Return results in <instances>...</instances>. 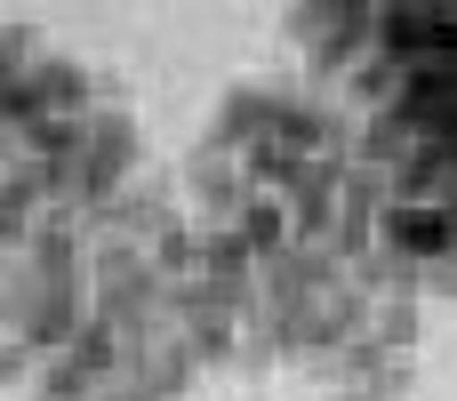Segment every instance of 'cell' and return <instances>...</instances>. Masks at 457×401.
<instances>
[]
</instances>
